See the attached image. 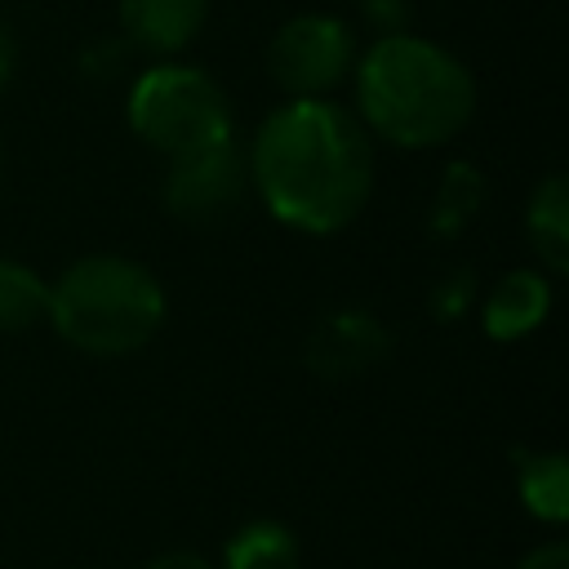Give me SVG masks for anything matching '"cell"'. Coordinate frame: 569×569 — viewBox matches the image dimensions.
Listing matches in <instances>:
<instances>
[{
  "label": "cell",
  "instance_id": "obj_12",
  "mask_svg": "<svg viewBox=\"0 0 569 569\" xmlns=\"http://www.w3.org/2000/svg\"><path fill=\"white\" fill-rule=\"evenodd\" d=\"M222 569H298V538L276 520H249L231 533Z\"/></svg>",
  "mask_w": 569,
  "mask_h": 569
},
{
  "label": "cell",
  "instance_id": "obj_5",
  "mask_svg": "<svg viewBox=\"0 0 569 569\" xmlns=\"http://www.w3.org/2000/svg\"><path fill=\"white\" fill-rule=\"evenodd\" d=\"M356 62V44L347 22L329 13H298L289 18L267 49L271 80L293 98H320L329 93Z\"/></svg>",
  "mask_w": 569,
  "mask_h": 569
},
{
  "label": "cell",
  "instance_id": "obj_7",
  "mask_svg": "<svg viewBox=\"0 0 569 569\" xmlns=\"http://www.w3.org/2000/svg\"><path fill=\"white\" fill-rule=\"evenodd\" d=\"M382 351H387V333L373 316L338 311V316L316 325V333L307 342V365L325 378H351V373L369 369Z\"/></svg>",
  "mask_w": 569,
  "mask_h": 569
},
{
  "label": "cell",
  "instance_id": "obj_15",
  "mask_svg": "<svg viewBox=\"0 0 569 569\" xmlns=\"http://www.w3.org/2000/svg\"><path fill=\"white\" fill-rule=\"evenodd\" d=\"M516 569H569V547L565 542H542V547L525 551Z\"/></svg>",
  "mask_w": 569,
  "mask_h": 569
},
{
  "label": "cell",
  "instance_id": "obj_4",
  "mask_svg": "<svg viewBox=\"0 0 569 569\" xmlns=\"http://www.w3.org/2000/svg\"><path fill=\"white\" fill-rule=\"evenodd\" d=\"M129 129L160 156H187L236 138L227 93L200 67L160 62L129 89Z\"/></svg>",
  "mask_w": 569,
  "mask_h": 569
},
{
  "label": "cell",
  "instance_id": "obj_14",
  "mask_svg": "<svg viewBox=\"0 0 569 569\" xmlns=\"http://www.w3.org/2000/svg\"><path fill=\"white\" fill-rule=\"evenodd\" d=\"M480 200H485V182H480V173H476L471 164H453V169L445 173V182H440L431 227H436L440 236L458 231V227L480 209Z\"/></svg>",
  "mask_w": 569,
  "mask_h": 569
},
{
  "label": "cell",
  "instance_id": "obj_16",
  "mask_svg": "<svg viewBox=\"0 0 569 569\" xmlns=\"http://www.w3.org/2000/svg\"><path fill=\"white\" fill-rule=\"evenodd\" d=\"M142 569H213L200 551H164V556H156L151 565H142Z\"/></svg>",
  "mask_w": 569,
  "mask_h": 569
},
{
  "label": "cell",
  "instance_id": "obj_6",
  "mask_svg": "<svg viewBox=\"0 0 569 569\" xmlns=\"http://www.w3.org/2000/svg\"><path fill=\"white\" fill-rule=\"evenodd\" d=\"M249 182V160L236 147V138L173 156L164 178V204L187 222H218L227 218Z\"/></svg>",
  "mask_w": 569,
  "mask_h": 569
},
{
  "label": "cell",
  "instance_id": "obj_8",
  "mask_svg": "<svg viewBox=\"0 0 569 569\" xmlns=\"http://www.w3.org/2000/svg\"><path fill=\"white\" fill-rule=\"evenodd\" d=\"M209 18V0H120V27L151 53H178Z\"/></svg>",
  "mask_w": 569,
  "mask_h": 569
},
{
  "label": "cell",
  "instance_id": "obj_13",
  "mask_svg": "<svg viewBox=\"0 0 569 569\" xmlns=\"http://www.w3.org/2000/svg\"><path fill=\"white\" fill-rule=\"evenodd\" d=\"M44 311H49V284L31 267L0 258V333L31 329L36 320H44Z\"/></svg>",
  "mask_w": 569,
  "mask_h": 569
},
{
  "label": "cell",
  "instance_id": "obj_1",
  "mask_svg": "<svg viewBox=\"0 0 569 569\" xmlns=\"http://www.w3.org/2000/svg\"><path fill=\"white\" fill-rule=\"evenodd\" d=\"M244 160L267 213L307 236L342 231L373 187L369 129L325 98H289L276 107L258 124Z\"/></svg>",
  "mask_w": 569,
  "mask_h": 569
},
{
  "label": "cell",
  "instance_id": "obj_2",
  "mask_svg": "<svg viewBox=\"0 0 569 569\" xmlns=\"http://www.w3.org/2000/svg\"><path fill=\"white\" fill-rule=\"evenodd\" d=\"M356 107L365 129L422 151L462 133L476 111V84L449 49L422 36H382L356 67Z\"/></svg>",
  "mask_w": 569,
  "mask_h": 569
},
{
  "label": "cell",
  "instance_id": "obj_9",
  "mask_svg": "<svg viewBox=\"0 0 569 569\" xmlns=\"http://www.w3.org/2000/svg\"><path fill=\"white\" fill-rule=\"evenodd\" d=\"M551 311V284L538 271H507L485 302V333L498 342H516L538 329Z\"/></svg>",
  "mask_w": 569,
  "mask_h": 569
},
{
  "label": "cell",
  "instance_id": "obj_3",
  "mask_svg": "<svg viewBox=\"0 0 569 569\" xmlns=\"http://www.w3.org/2000/svg\"><path fill=\"white\" fill-rule=\"evenodd\" d=\"M44 316L84 356H129L164 325V289L133 258L89 253L49 284Z\"/></svg>",
  "mask_w": 569,
  "mask_h": 569
},
{
  "label": "cell",
  "instance_id": "obj_10",
  "mask_svg": "<svg viewBox=\"0 0 569 569\" xmlns=\"http://www.w3.org/2000/svg\"><path fill=\"white\" fill-rule=\"evenodd\" d=\"M516 489L525 511H533L547 525L569 520V462L565 453H516Z\"/></svg>",
  "mask_w": 569,
  "mask_h": 569
},
{
  "label": "cell",
  "instance_id": "obj_17",
  "mask_svg": "<svg viewBox=\"0 0 569 569\" xmlns=\"http://www.w3.org/2000/svg\"><path fill=\"white\" fill-rule=\"evenodd\" d=\"M13 58H18V49H13V36H9V27L0 22V84L13 76Z\"/></svg>",
  "mask_w": 569,
  "mask_h": 569
},
{
  "label": "cell",
  "instance_id": "obj_11",
  "mask_svg": "<svg viewBox=\"0 0 569 569\" xmlns=\"http://www.w3.org/2000/svg\"><path fill=\"white\" fill-rule=\"evenodd\" d=\"M525 227H529V240L538 244L542 262L551 271H565L569 267V187L560 173L542 178V187L529 200Z\"/></svg>",
  "mask_w": 569,
  "mask_h": 569
}]
</instances>
